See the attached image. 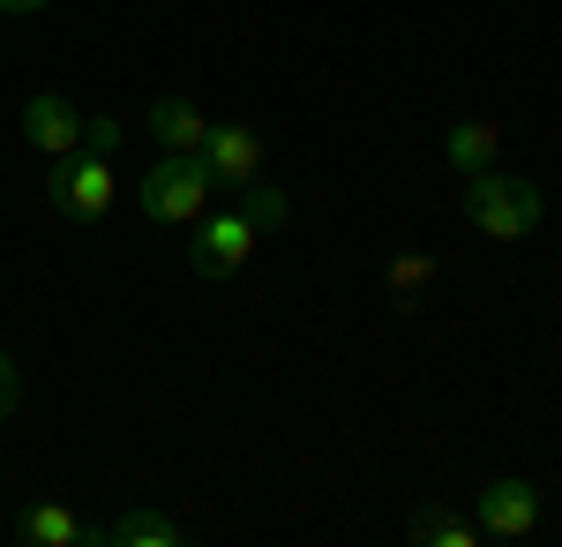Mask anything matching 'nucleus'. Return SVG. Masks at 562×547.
Here are the masks:
<instances>
[{
    "label": "nucleus",
    "mask_w": 562,
    "mask_h": 547,
    "mask_svg": "<svg viewBox=\"0 0 562 547\" xmlns=\"http://www.w3.org/2000/svg\"><path fill=\"white\" fill-rule=\"evenodd\" d=\"M15 398H23V376H15V360H8V353H0V421H8V413H15Z\"/></svg>",
    "instance_id": "obj_16"
},
{
    "label": "nucleus",
    "mask_w": 562,
    "mask_h": 547,
    "mask_svg": "<svg viewBox=\"0 0 562 547\" xmlns=\"http://www.w3.org/2000/svg\"><path fill=\"white\" fill-rule=\"evenodd\" d=\"M428 278H435V263H428V255H390V293H397V300H405V293H420Z\"/></svg>",
    "instance_id": "obj_14"
},
{
    "label": "nucleus",
    "mask_w": 562,
    "mask_h": 547,
    "mask_svg": "<svg viewBox=\"0 0 562 547\" xmlns=\"http://www.w3.org/2000/svg\"><path fill=\"white\" fill-rule=\"evenodd\" d=\"M211 196H217V180L195 150H166L158 166L135 180V203H143V217H158V225H195V217L211 211Z\"/></svg>",
    "instance_id": "obj_2"
},
{
    "label": "nucleus",
    "mask_w": 562,
    "mask_h": 547,
    "mask_svg": "<svg viewBox=\"0 0 562 547\" xmlns=\"http://www.w3.org/2000/svg\"><path fill=\"white\" fill-rule=\"evenodd\" d=\"M256 248H262V233L248 211H203L188 225V270L195 278H233V270H248Z\"/></svg>",
    "instance_id": "obj_4"
},
{
    "label": "nucleus",
    "mask_w": 562,
    "mask_h": 547,
    "mask_svg": "<svg viewBox=\"0 0 562 547\" xmlns=\"http://www.w3.org/2000/svg\"><path fill=\"white\" fill-rule=\"evenodd\" d=\"M23 135H31V150H45V158L83 150V113H76V98H60V90L23 98Z\"/></svg>",
    "instance_id": "obj_6"
},
{
    "label": "nucleus",
    "mask_w": 562,
    "mask_h": 547,
    "mask_svg": "<svg viewBox=\"0 0 562 547\" xmlns=\"http://www.w3.org/2000/svg\"><path fill=\"white\" fill-rule=\"evenodd\" d=\"M465 217H473L480 241H495V248H518L525 233H540V217H548V196H540V180H518V172H465Z\"/></svg>",
    "instance_id": "obj_1"
},
{
    "label": "nucleus",
    "mask_w": 562,
    "mask_h": 547,
    "mask_svg": "<svg viewBox=\"0 0 562 547\" xmlns=\"http://www.w3.org/2000/svg\"><path fill=\"white\" fill-rule=\"evenodd\" d=\"M143 127L158 135V150H195V158H203V143H211V121H203V105H188V98H158Z\"/></svg>",
    "instance_id": "obj_9"
},
{
    "label": "nucleus",
    "mask_w": 562,
    "mask_h": 547,
    "mask_svg": "<svg viewBox=\"0 0 562 547\" xmlns=\"http://www.w3.org/2000/svg\"><path fill=\"white\" fill-rule=\"evenodd\" d=\"M203 166H211V180L217 188H248L262 172V135L256 127H211V143H203Z\"/></svg>",
    "instance_id": "obj_8"
},
{
    "label": "nucleus",
    "mask_w": 562,
    "mask_h": 547,
    "mask_svg": "<svg viewBox=\"0 0 562 547\" xmlns=\"http://www.w3.org/2000/svg\"><path fill=\"white\" fill-rule=\"evenodd\" d=\"M45 0H0V15H38Z\"/></svg>",
    "instance_id": "obj_17"
},
{
    "label": "nucleus",
    "mask_w": 562,
    "mask_h": 547,
    "mask_svg": "<svg viewBox=\"0 0 562 547\" xmlns=\"http://www.w3.org/2000/svg\"><path fill=\"white\" fill-rule=\"evenodd\" d=\"M240 211L256 217V233H285V225H293V196H285V188H256V180H248Z\"/></svg>",
    "instance_id": "obj_13"
},
{
    "label": "nucleus",
    "mask_w": 562,
    "mask_h": 547,
    "mask_svg": "<svg viewBox=\"0 0 562 547\" xmlns=\"http://www.w3.org/2000/svg\"><path fill=\"white\" fill-rule=\"evenodd\" d=\"M405 533H413L420 547H473V540H480L473 517H465V510H442V503L413 510V517H405Z\"/></svg>",
    "instance_id": "obj_12"
},
{
    "label": "nucleus",
    "mask_w": 562,
    "mask_h": 547,
    "mask_svg": "<svg viewBox=\"0 0 562 547\" xmlns=\"http://www.w3.org/2000/svg\"><path fill=\"white\" fill-rule=\"evenodd\" d=\"M473 525H480V540H532V533H540V488L518 480V472L487 480V488H480Z\"/></svg>",
    "instance_id": "obj_5"
},
{
    "label": "nucleus",
    "mask_w": 562,
    "mask_h": 547,
    "mask_svg": "<svg viewBox=\"0 0 562 547\" xmlns=\"http://www.w3.org/2000/svg\"><path fill=\"white\" fill-rule=\"evenodd\" d=\"M83 540H90V547H180L188 533H180L173 510L135 503V510H113L105 525H83Z\"/></svg>",
    "instance_id": "obj_7"
},
{
    "label": "nucleus",
    "mask_w": 562,
    "mask_h": 547,
    "mask_svg": "<svg viewBox=\"0 0 562 547\" xmlns=\"http://www.w3.org/2000/svg\"><path fill=\"white\" fill-rule=\"evenodd\" d=\"M83 150H98V158H105V150H121V121H113V113L83 121Z\"/></svg>",
    "instance_id": "obj_15"
},
{
    "label": "nucleus",
    "mask_w": 562,
    "mask_h": 547,
    "mask_svg": "<svg viewBox=\"0 0 562 547\" xmlns=\"http://www.w3.org/2000/svg\"><path fill=\"white\" fill-rule=\"evenodd\" d=\"M15 533L31 547H83V517L68 503H31L23 517H15Z\"/></svg>",
    "instance_id": "obj_11"
},
{
    "label": "nucleus",
    "mask_w": 562,
    "mask_h": 547,
    "mask_svg": "<svg viewBox=\"0 0 562 547\" xmlns=\"http://www.w3.org/2000/svg\"><path fill=\"white\" fill-rule=\"evenodd\" d=\"M113 196H121V180H113V158H98V150H68L45 172V203L68 225H98V217L113 211Z\"/></svg>",
    "instance_id": "obj_3"
},
{
    "label": "nucleus",
    "mask_w": 562,
    "mask_h": 547,
    "mask_svg": "<svg viewBox=\"0 0 562 547\" xmlns=\"http://www.w3.org/2000/svg\"><path fill=\"white\" fill-rule=\"evenodd\" d=\"M442 158L458 172H487L495 158H503V127L495 121H450L442 127Z\"/></svg>",
    "instance_id": "obj_10"
}]
</instances>
